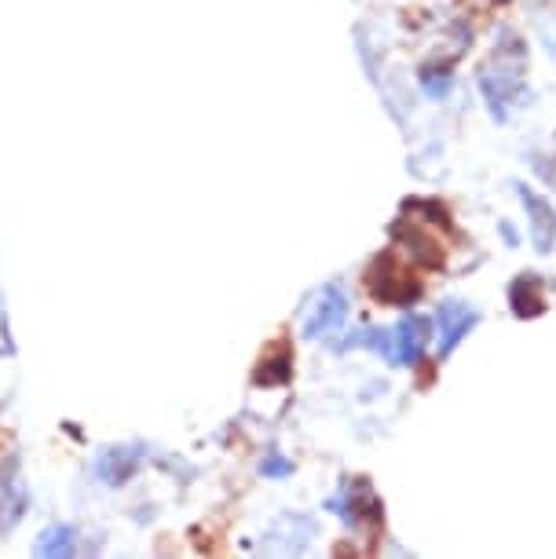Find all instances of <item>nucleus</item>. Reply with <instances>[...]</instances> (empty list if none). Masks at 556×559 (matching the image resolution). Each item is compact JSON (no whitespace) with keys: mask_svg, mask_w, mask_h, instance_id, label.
Segmentation results:
<instances>
[{"mask_svg":"<svg viewBox=\"0 0 556 559\" xmlns=\"http://www.w3.org/2000/svg\"><path fill=\"white\" fill-rule=\"evenodd\" d=\"M136 465V454H129V450H114V454H107V461L99 465V472L107 475L110 483H121L125 479V468Z\"/></svg>","mask_w":556,"mask_h":559,"instance_id":"423d86ee","label":"nucleus"},{"mask_svg":"<svg viewBox=\"0 0 556 559\" xmlns=\"http://www.w3.org/2000/svg\"><path fill=\"white\" fill-rule=\"evenodd\" d=\"M37 556H52V559L74 556V530H70V527H52L41 541H37Z\"/></svg>","mask_w":556,"mask_h":559,"instance_id":"20e7f679","label":"nucleus"},{"mask_svg":"<svg viewBox=\"0 0 556 559\" xmlns=\"http://www.w3.org/2000/svg\"><path fill=\"white\" fill-rule=\"evenodd\" d=\"M428 340V322L425 318H407L399 329H388V333H366V337H355L348 344H370L385 355L392 366H414L425 351Z\"/></svg>","mask_w":556,"mask_h":559,"instance_id":"f257e3e1","label":"nucleus"},{"mask_svg":"<svg viewBox=\"0 0 556 559\" xmlns=\"http://www.w3.org/2000/svg\"><path fill=\"white\" fill-rule=\"evenodd\" d=\"M476 311L465 304H447L439 311V355H450V348L458 344L472 326H476Z\"/></svg>","mask_w":556,"mask_h":559,"instance_id":"f03ea898","label":"nucleus"},{"mask_svg":"<svg viewBox=\"0 0 556 559\" xmlns=\"http://www.w3.org/2000/svg\"><path fill=\"white\" fill-rule=\"evenodd\" d=\"M344 318V296L341 293H322L319 304H311L308 311V337H322V333H333L341 326Z\"/></svg>","mask_w":556,"mask_h":559,"instance_id":"7ed1b4c3","label":"nucleus"},{"mask_svg":"<svg viewBox=\"0 0 556 559\" xmlns=\"http://www.w3.org/2000/svg\"><path fill=\"white\" fill-rule=\"evenodd\" d=\"M535 278L531 275H524L520 278V282L513 285V304H516V311H520V315H535V311H542V307H546V296L538 293V296H531V289H535Z\"/></svg>","mask_w":556,"mask_h":559,"instance_id":"39448f33","label":"nucleus"}]
</instances>
